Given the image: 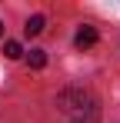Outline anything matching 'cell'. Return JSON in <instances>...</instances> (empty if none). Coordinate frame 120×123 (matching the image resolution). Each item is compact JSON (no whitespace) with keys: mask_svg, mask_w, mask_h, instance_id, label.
I'll return each mask as SVG.
<instances>
[{"mask_svg":"<svg viewBox=\"0 0 120 123\" xmlns=\"http://www.w3.org/2000/svg\"><path fill=\"white\" fill-rule=\"evenodd\" d=\"M57 113L63 117V123H97V100L90 90L80 86H67L57 93Z\"/></svg>","mask_w":120,"mask_h":123,"instance_id":"cell-1","label":"cell"},{"mask_svg":"<svg viewBox=\"0 0 120 123\" xmlns=\"http://www.w3.org/2000/svg\"><path fill=\"white\" fill-rule=\"evenodd\" d=\"M0 37H3V20H0Z\"/></svg>","mask_w":120,"mask_h":123,"instance_id":"cell-6","label":"cell"},{"mask_svg":"<svg viewBox=\"0 0 120 123\" xmlns=\"http://www.w3.org/2000/svg\"><path fill=\"white\" fill-rule=\"evenodd\" d=\"M43 27H47V20H43L40 13H33V17L27 20V27H23V30H27V37H37V33H43Z\"/></svg>","mask_w":120,"mask_h":123,"instance_id":"cell-3","label":"cell"},{"mask_svg":"<svg viewBox=\"0 0 120 123\" xmlns=\"http://www.w3.org/2000/svg\"><path fill=\"white\" fill-rule=\"evenodd\" d=\"M73 43H77V50H90V47L97 43V30H93V27H80Z\"/></svg>","mask_w":120,"mask_h":123,"instance_id":"cell-2","label":"cell"},{"mask_svg":"<svg viewBox=\"0 0 120 123\" xmlns=\"http://www.w3.org/2000/svg\"><path fill=\"white\" fill-rule=\"evenodd\" d=\"M27 60H30L33 70H43V67H47V53H43V50H30V57H27Z\"/></svg>","mask_w":120,"mask_h":123,"instance_id":"cell-5","label":"cell"},{"mask_svg":"<svg viewBox=\"0 0 120 123\" xmlns=\"http://www.w3.org/2000/svg\"><path fill=\"white\" fill-rule=\"evenodd\" d=\"M3 53H7V60H20V57H23V47H20L17 40H7L3 43Z\"/></svg>","mask_w":120,"mask_h":123,"instance_id":"cell-4","label":"cell"}]
</instances>
